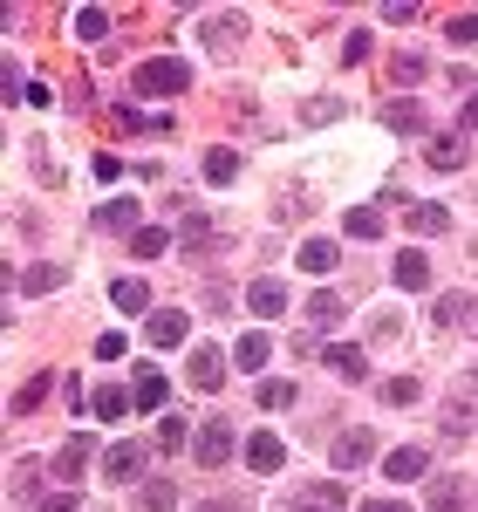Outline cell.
Listing matches in <instances>:
<instances>
[{
    "instance_id": "cell-43",
    "label": "cell",
    "mask_w": 478,
    "mask_h": 512,
    "mask_svg": "<svg viewBox=\"0 0 478 512\" xmlns=\"http://www.w3.org/2000/svg\"><path fill=\"white\" fill-rule=\"evenodd\" d=\"M199 512H246V506H233V499H205Z\"/></svg>"
},
{
    "instance_id": "cell-28",
    "label": "cell",
    "mask_w": 478,
    "mask_h": 512,
    "mask_svg": "<svg viewBox=\"0 0 478 512\" xmlns=\"http://www.w3.org/2000/svg\"><path fill=\"white\" fill-rule=\"evenodd\" d=\"M205 178H212V185H233V178H239V158L226 151V144H219V151H205Z\"/></svg>"
},
{
    "instance_id": "cell-16",
    "label": "cell",
    "mask_w": 478,
    "mask_h": 512,
    "mask_svg": "<svg viewBox=\"0 0 478 512\" xmlns=\"http://www.w3.org/2000/svg\"><path fill=\"white\" fill-rule=\"evenodd\" d=\"M137 219H144V212H137V198H110V205L96 212V226H103V233H123V226H130V233H144Z\"/></svg>"
},
{
    "instance_id": "cell-31",
    "label": "cell",
    "mask_w": 478,
    "mask_h": 512,
    "mask_svg": "<svg viewBox=\"0 0 478 512\" xmlns=\"http://www.w3.org/2000/svg\"><path fill=\"white\" fill-rule=\"evenodd\" d=\"M130 410H137V403H130V390H103V396H96V417H110V424H117V417H130Z\"/></svg>"
},
{
    "instance_id": "cell-38",
    "label": "cell",
    "mask_w": 478,
    "mask_h": 512,
    "mask_svg": "<svg viewBox=\"0 0 478 512\" xmlns=\"http://www.w3.org/2000/svg\"><path fill=\"white\" fill-rule=\"evenodd\" d=\"M301 117H308V123H335V117H342V103H335V96H315Z\"/></svg>"
},
{
    "instance_id": "cell-13",
    "label": "cell",
    "mask_w": 478,
    "mask_h": 512,
    "mask_svg": "<svg viewBox=\"0 0 478 512\" xmlns=\"http://www.w3.org/2000/svg\"><path fill=\"white\" fill-rule=\"evenodd\" d=\"M424 499H431V512H458V506H465V478L431 472V485H424Z\"/></svg>"
},
{
    "instance_id": "cell-10",
    "label": "cell",
    "mask_w": 478,
    "mask_h": 512,
    "mask_svg": "<svg viewBox=\"0 0 478 512\" xmlns=\"http://www.w3.org/2000/svg\"><path fill=\"white\" fill-rule=\"evenodd\" d=\"M144 335H151V349H178L185 342V308H158L144 321Z\"/></svg>"
},
{
    "instance_id": "cell-39",
    "label": "cell",
    "mask_w": 478,
    "mask_h": 512,
    "mask_svg": "<svg viewBox=\"0 0 478 512\" xmlns=\"http://www.w3.org/2000/svg\"><path fill=\"white\" fill-rule=\"evenodd\" d=\"M342 62H369V35H362V28L342 41Z\"/></svg>"
},
{
    "instance_id": "cell-11",
    "label": "cell",
    "mask_w": 478,
    "mask_h": 512,
    "mask_svg": "<svg viewBox=\"0 0 478 512\" xmlns=\"http://www.w3.org/2000/svg\"><path fill=\"white\" fill-rule=\"evenodd\" d=\"M328 506H349V485H308V492H294L280 512H328Z\"/></svg>"
},
{
    "instance_id": "cell-5",
    "label": "cell",
    "mask_w": 478,
    "mask_h": 512,
    "mask_svg": "<svg viewBox=\"0 0 478 512\" xmlns=\"http://www.w3.org/2000/svg\"><path fill=\"white\" fill-rule=\"evenodd\" d=\"M246 308H253V315H260V321L287 315V287H280L274 274H260V280H253V287H246Z\"/></svg>"
},
{
    "instance_id": "cell-12",
    "label": "cell",
    "mask_w": 478,
    "mask_h": 512,
    "mask_svg": "<svg viewBox=\"0 0 478 512\" xmlns=\"http://www.w3.org/2000/svg\"><path fill=\"white\" fill-rule=\"evenodd\" d=\"M110 301H117L123 315H144V321L158 315V308H151V287H144V280H130V274H123V280H110Z\"/></svg>"
},
{
    "instance_id": "cell-40",
    "label": "cell",
    "mask_w": 478,
    "mask_h": 512,
    "mask_svg": "<svg viewBox=\"0 0 478 512\" xmlns=\"http://www.w3.org/2000/svg\"><path fill=\"white\" fill-rule=\"evenodd\" d=\"M417 14H424L417 0H390V7H383V21H417Z\"/></svg>"
},
{
    "instance_id": "cell-2",
    "label": "cell",
    "mask_w": 478,
    "mask_h": 512,
    "mask_svg": "<svg viewBox=\"0 0 478 512\" xmlns=\"http://www.w3.org/2000/svg\"><path fill=\"white\" fill-rule=\"evenodd\" d=\"M144 465H151V451H144V444H130V437L103 451V478H110V485H137V478H144Z\"/></svg>"
},
{
    "instance_id": "cell-25",
    "label": "cell",
    "mask_w": 478,
    "mask_h": 512,
    "mask_svg": "<svg viewBox=\"0 0 478 512\" xmlns=\"http://www.w3.org/2000/svg\"><path fill=\"white\" fill-rule=\"evenodd\" d=\"M397 287H431V260L424 253H397Z\"/></svg>"
},
{
    "instance_id": "cell-15",
    "label": "cell",
    "mask_w": 478,
    "mask_h": 512,
    "mask_svg": "<svg viewBox=\"0 0 478 512\" xmlns=\"http://www.w3.org/2000/svg\"><path fill=\"white\" fill-rule=\"evenodd\" d=\"M321 355H328V369H335L342 383H362V376H369V355L349 349V342H335V349H321Z\"/></svg>"
},
{
    "instance_id": "cell-26",
    "label": "cell",
    "mask_w": 478,
    "mask_h": 512,
    "mask_svg": "<svg viewBox=\"0 0 478 512\" xmlns=\"http://www.w3.org/2000/svg\"><path fill=\"white\" fill-rule=\"evenodd\" d=\"M342 315H349V308H342V294H308V321H315V328H335Z\"/></svg>"
},
{
    "instance_id": "cell-34",
    "label": "cell",
    "mask_w": 478,
    "mask_h": 512,
    "mask_svg": "<svg viewBox=\"0 0 478 512\" xmlns=\"http://www.w3.org/2000/svg\"><path fill=\"white\" fill-rule=\"evenodd\" d=\"M48 287H62V267H28L21 274V294H48Z\"/></svg>"
},
{
    "instance_id": "cell-22",
    "label": "cell",
    "mask_w": 478,
    "mask_h": 512,
    "mask_svg": "<svg viewBox=\"0 0 478 512\" xmlns=\"http://www.w3.org/2000/svg\"><path fill=\"white\" fill-rule=\"evenodd\" d=\"M383 123H390V130H424V103H417V96H397V103L383 110Z\"/></svg>"
},
{
    "instance_id": "cell-30",
    "label": "cell",
    "mask_w": 478,
    "mask_h": 512,
    "mask_svg": "<svg viewBox=\"0 0 478 512\" xmlns=\"http://www.w3.org/2000/svg\"><path fill=\"white\" fill-rule=\"evenodd\" d=\"M349 233H356V239H376V233H383V212H376V205H356V212H349Z\"/></svg>"
},
{
    "instance_id": "cell-3",
    "label": "cell",
    "mask_w": 478,
    "mask_h": 512,
    "mask_svg": "<svg viewBox=\"0 0 478 512\" xmlns=\"http://www.w3.org/2000/svg\"><path fill=\"white\" fill-rule=\"evenodd\" d=\"M192 458H199L205 472H219V465H233V424L226 417H212L199 431V444H192Z\"/></svg>"
},
{
    "instance_id": "cell-7",
    "label": "cell",
    "mask_w": 478,
    "mask_h": 512,
    "mask_svg": "<svg viewBox=\"0 0 478 512\" xmlns=\"http://www.w3.org/2000/svg\"><path fill=\"white\" fill-rule=\"evenodd\" d=\"M239 41H246V21L239 14H205V48L212 55H233Z\"/></svg>"
},
{
    "instance_id": "cell-6",
    "label": "cell",
    "mask_w": 478,
    "mask_h": 512,
    "mask_svg": "<svg viewBox=\"0 0 478 512\" xmlns=\"http://www.w3.org/2000/svg\"><path fill=\"white\" fill-rule=\"evenodd\" d=\"M369 451H376V437H369V431H342L328 465H335V472H362V465H369Z\"/></svg>"
},
{
    "instance_id": "cell-8",
    "label": "cell",
    "mask_w": 478,
    "mask_h": 512,
    "mask_svg": "<svg viewBox=\"0 0 478 512\" xmlns=\"http://www.w3.org/2000/svg\"><path fill=\"white\" fill-rule=\"evenodd\" d=\"M383 472L397 478V485H410V478H431V451H417V444H397V451L383 458Z\"/></svg>"
},
{
    "instance_id": "cell-35",
    "label": "cell",
    "mask_w": 478,
    "mask_h": 512,
    "mask_svg": "<svg viewBox=\"0 0 478 512\" xmlns=\"http://www.w3.org/2000/svg\"><path fill=\"white\" fill-rule=\"evenodd\" d=\"M444 35L458 41V48H472V41H478V14H451V21H444Z\"/></svg>"
},
{
    "instance_id": "cell-33",
    "label": "cell",
    "mask_w": 478,
    "mask_h": 512,
    "mask_svg": "<svg viewBox=\"0 0 478 512\" xmlns=\"http://www.w3.org/2000/svg\"><path fill=\"white\" fill-rule=\"evenodd\" d=\"M301 396H294V383H260V410H294Z\"/></svg>"
},
{
    "instance_id": "cell-42",
    "label": "cell",
    "mask_w": 478,
    "mask_h": 512,
    "mask_svg": "<svg viewBox=\"0 0 478 512\" xmlns=\"http://www.w3.org/2000/svg\"><path fill=\"white\" fill-rule=\"evenodd\" d=\"M41 512H82V506H76V499H69V492H62V499H48V506H41Z\"/></svg>"
},
{
    "instance_id": "cell-21",
    "label": "cell",
    "mask_w": 478,
    "mask_h": 512,
    "mask_svg": "<svg viewBox=\"0 0 478 512\" xmlns=\"http://www.w3.org/2000/svg\"><path fill=\"white\" fill-rule=\"evenodd\" d=\"M171 506H178V485H171V478H151V485L137 492V512H171Z\"/></svg>"
},
{
    "instance_id": "cell-17",
    "label": "cell",
    "mask_w": 478,
    "mask_h": 512,
    "mask_svg": "<svg viewBox=\"0 0 478 512\" xmlns=\"http://www.w3.org/2000/svg\"><path fill=\"white\" fill-rule=\"evenodd\" d=\"M294 260H301V274H335V260H342V246H335V239H308V246H301Z\"/></svg>"
},
{
    "instance_id": "cell-19",
    "label": "cell",
    "mask_w": 478,
    "mask_h": 512,
    "mask_svg": "<svg viewBox=\"0 0 478 512\" xmlns=\"http://www.w3.org/2000/svg\"><path fill=\"white\" fill-rule=\"evenodd\" d=\"M130 396H137V410H164V396H171V383H164L158 369H137V383H130Z\"/></svg>"
},
{
    "instance_id": "cell-23",
    "label": "cell",
    "mask_w": 478,
    "mask_h": 512,
    "mask_svg": "<svg viewBox=\"0 0 478 512\" xmlns=\"http://www.w3.org/2000/svg\"><path fill=\"white\" fill-rule=\"evenodd\" d=\"M390 76H397V89L424 82V55H417V48H397V55H390Z\"/></svg>"
},
{
    "instance_id": "cell-37",
    "label": "cell",
    "mask_w": 478,
    "mask_h": 512,
    "mask_svg": "<svg viewBox=\"0 0 478 512\" xmlns=\"http://www.w3.org/2000/svg\"><path fill=\"white\" fill-rule=\"evenodd\" d=\"M158 451H185V417H164L158 424Z\"/></svg>"
},
{
    "instance_id": "cell-14",
    "label": "cell",
    "mask_w": 478,
    "mask_h": 512,
    "mask_svg": "<svg viewBox=\"0 0 478 512\" xmlns=\"http://www.w3.org/2000/svg\"><path fill=\"white\" fill-rule=\"evenodd\" d=\"M89 458H96V444L76 431L69 444H62V451H55V472H62V478H82V472H89Z\"/></svg>"
},
{
    "instance_id": "cell-27",
    "label": "cell",
    "mask_w": 478,
    "mask_h": 512,
    "mask_svg": "<svg viewBox=\"0 0 478 512\" xmlns=\"http://www.w3.org/2000/svg\"><path fill=\"white\" fill-rule=\"evenodd\" d=\"M69 28H76L82 41H103V35H110V14H103V7H76V21H69Z\"/></svg>"
},
{
    "instance_id": "cell-24",
    "label": "cell",
    "mask_w": 478,
    "mask_h": 512,
    "mask_svg": "<svg viewBox=\"0 0 478 512\" xmlns=\"http://www.w3.org/2000/svg\"><path fill=\"white\" fill-rule=\"evenodd\" d=\"M424 158H431V171H458V164H465V137H438Z\"/></svg>"
},
{
    "instance_id": "cell-4",
    "label": "cell",
    "mask_w": 478,
    "mask_h": 512,
    "mask_svg": "<svg viewBox=\"0 0 478 512\" xmlns=\"http://www.w3.org/2000/svg\"><path fill=\"white\" fill-rule=\"evenodd\" d=\"M185 383H192L199 396H212L219 383H226V349H192L185 355Z\"/></svg>"
},
{
    "instance_id": "cell-36",
    "label": "cell",
    "mask_w": 478,
    "mask_h": 512,
    "mask_svg": "<svg viewBox=\"0 0 478 512\" xmlns=\"http://www.w3.org/2000/svg\"><path fill=\"white\" fill-rule=\"evenodd\" d=\"M417 396H424V390H417V376H397V383H383V403H397V410H403V403H417Z\"/></svg>"
},
{
    "instance_id": "cell-20",
    "label": "cell",
    "mask_w": 478,
    "mask_h": 512,
    "mask_svg": "<svg viewBox=\"0 0 478 512\" xmlns=\"http://www.w3.org/2000/svg\"><path fill=\"white\" fill-rule=\"evenodd\" d=\"M403 226H410V233H444L451 212H444V205H403Z\"/></svg>"
},
{
    "instance_id": "cell-32",
    "label": "cell",
    "mask_w": 478,
    "mask_h": 512,
    "mask_svg": "<svg viewBox=\"0 0 478 512\" xmlns=\"http://www.w3.org/2000/svg\"><path fill=\"white\" fill-rule=\"evenodd\" d=\"M41 396H48V376H28V383H21V390H14V403H7V410H14V417H21V410H35Z\"/></svg>"
},
{
    "instance_id": "cell-44",
    "label": "cell",
    "mask_w": 478,
    "mask_h": 512,
    "mask_svg": "<svg viewBox=\"0 0 478 512\" xmlns=\"http://www.w3.org/2000/svg\"><path fill=\"white\" fill-rule=\"evenodd\" d=\"M465 130H478V96H472V103H465Z\"/></svg>"
},
{
    "instance_id": "cell-45",
    "label": "cell",
    "mask_w": 478,
    "mask_h": 512,
    "mask_svg": "<svg viewBox=\"0 0 478 512\" xmlns=\"http://www.w3.org/2000/svg\"><path fill=\"white\" fill-rule=\"evenodd\" d=\"M465 328H472V335H478V301H472V308H465Z\"/></svg>"
},
{
    "instance_id": "cell-1",
    "label": "cell",
    "mask_w": 478,
    "mask_h": 512,
    "mask_svg": "<svg viewBox=\"0 0 478 512\" xmlns=\"http://www.w3.org/2000/svg\"><path fill=\"white\" fill-rule=\"evenodd\" d=\"M185 82H192V69H185V62L151 55V62H137V69H130V96H178Z\"/></svg>"
},
{
    "instance_id": "cell-18",
    "label": "cell",
    "mask_w": 478,
    "mask_h": 512,
    "mask_svg": "<svg viewBox=\"0 0 478 512\" xmlns=\"http://www.w3.org/2000/svg\"><path fill=\"white\" fill-rule=\"evenodd\" d=\"M267 355H274V342H267V335L253 328V335H239L233 362H239V369H246V376H260V369H267Z\"/></svg>"
},
{
    "instance_id": "cell-41",
    "label": "cell",
    "mask_w": 478,
    "mask_h": 512,
    "mask_svg": "<svg viewBox=\"0 0 478 512\" xmlns=\"http://www.w3.org/2000/svg\"><path fill=\"white\" fill-rule=\"evenodd\" d=\"M356 512H410V506H397V499H362Z\"/></svg>"
},
{
    "instance_id": "cell-9",
    "label": "cell",
    "mask_w": 478,
    "mask_h": 512,
    "mask_svg": "<svg viewBox=\"0 0 478 512\" xmlns=\"http://www.w3.org/2000/svg\"><path fill=\"white\" fill-rule=\"evenodd\" d=\"M246 465H253V472H280V465H287V444H280L274 431H253L246 437Z\"/></svg>"
},
{
    "instance_id": "cell-29",
    "label": "cell",
    "mask_w": 478,
    "mask_h": 512,
    "mask_svg": "<svg viewBox=\"0 0 478 512\" xmlns=\"http://www.w3.org/2000/svg\"><path fill=\"white\" fill-rule=\"evenodd\" d=\"M164 246H171V233H158V226H144V233H130V253H137V260H158Z\"/></svg>"
}]
</instances>
